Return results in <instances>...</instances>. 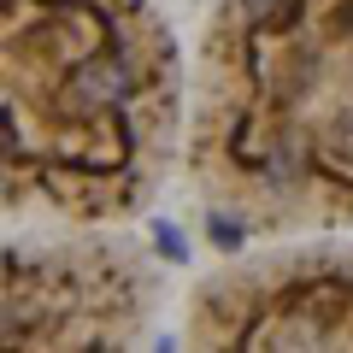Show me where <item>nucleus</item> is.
Segmentation results:
<instances>
[{"mask_svg":"<svg viewBox=\"0 0 353 353\" xmlns=\"http://www.w3.org/2000/svg\"><path fill=\"white\" fill-rule=\"evenodd\" d=\"M189 59L153 0H0V218L112 230L183 153Z\"/></svg>","mask_w":353,"mask_h":353,"instance_id":"f257e3e1","label":"nucleus"},{"mask_svg":"<svg viewBox=\"0 0 353 353\" xmlns=\"http://www.w3.org/2000/svg\"><path fill=\"white\" fill-rule=\"evenodd\" d=\"M183 165L206 236L353 224V0H212L189 59Z\"/></svg>","mask_w":353,"mask_h":353,"instance_id":"f03ea898","label":"nucleus"},{"mask_svg":"<svg viewBox=\"0 0 353 353\" xmlns=\"http://www.w3.org/2000/svg\"><path fill=\"white\" fill-rule=\"evenodd\" d=\"M159 277L112 230L0 241V353H141Z\"/></svg>","mask_w":353,"mask_h":353,"instance_id":"7ed1b4c3","label":"nucleus"},{"mask_svg":"<svg viewBox=\"0 0 353 353\" xmlns=\"http://www.w3.org/2000/svg\"><path fill=\"white\" fill-rule=\"evenodd\" d=\"M159 353H353V248L236 253L189 294L183 341Z\"/></svg>","mask_w":353,"mask_h":353,"instance_id":"20e7f679","label":"nucleus"}]
</instances>
